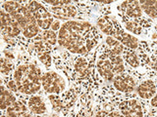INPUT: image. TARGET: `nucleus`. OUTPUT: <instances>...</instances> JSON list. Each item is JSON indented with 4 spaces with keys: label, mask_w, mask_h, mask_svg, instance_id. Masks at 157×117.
Masks as SVG:
<instances>
[{
    "label": "nucleus",
    "mask_w": 157,
    "mask_h": 117,
    "mask_svg": "<svg viewBox=\"0 0 157 117\" xmlns=\"http://www.w3.org/2000/svg\"><path fill=\"white\" fill-rule=\"evenodd\" d=\"M12 69V63L10 62V61L6 58H1V67H0V70H1L2 74L7 75L10 73Z\"/></svg>",
    "instance_id": "393cba45"
},
{
    "label": "nucleus",
    "mask_w": 157,
    "mask_h": 117,
    "mask_svg": "<svg viewBox=\"0 0 157 117\" xmlns=\"http://www.w3.org/2000/svg\"><path fill=\"white\" fill-rule=\"evenodd\" d=\"M140 9H144L147 16L152 19H156L157 17V9H156V1L155 0H142L139 1Z\"/></svg>",
    "instance_id": "a211bd4d"
},
{
    "label": "nucleus",
    "mask_w": 157,
    "mask_h": 117,
    "mask_svg": "<svg viewBox=\"0 0 157 117\" xmlns=\"http://www.w3.org/2000/svg\"><path fill=\"white\" fill-rule=\"evenodd\" d=\"M125 27L126 29L134 32L135 34H140L142 31V27L136 21H127Z\"/></svg>",
    "instance_id": "5701e85b"
},
{
    "label": "nucleus",
    "mask_w": 157,
    "mask_h": 117,
    "mask_svg": "<svg viewBox=\"0 0 157 117\" xmlns=\"http://www.w3.org/2000/svg\"><path fill=\"white\" fill-rule=\"evenodd\" d=\"M61 26H60V22L57 21V20H55V21H53L52 24H51V28L53 31H57L58 29H60Z\"/></svg>",
    "instance_id": "c85d7f7f"
},
{
    "label": "nucleus",
    "mask_w": 157,
    "mask_h": 117,
    "mask_svg": "<svg viewBox=\"0 0 157 117\" xmlns=\"http://www.w3.org/2000/svg\"><path fill=\"white\" fill-rule=\"evenodd\" d=\"M0 107L1 109H7L9 106H11L13 104L16 102V98L11 92L6 90L3 86L0 89Z\"/></svg>",
    "instance_id": "4468645a"
},
{
    "label": "nucleus",
    "mask_w": 157,
    "mask_h": 117,
    "mask_svg": "<svg viewBox=\"0 0 157 117\" xmlns=\"http://www.w3.org/2000/svg\"><path fill=\"white\" fill-rule=\"evenodd\" d=\"M82 32L80 28V22L69 21L59 29L58 43L61 47L68 49L72 53L86 55L88 52L86 40L82 38Z\"/></svg>",
    "instance_id": "f257e3e1"
},
{
    "label": "nucleus",
    "mask_w": 157,
    "mask_h": 117,
    "mask_svg": "<svg viewBox=\"0 0 157 117\" xmlns=\"http://www.w3.org/2000/svg\"><path fill=\"white\" fill-rule=\"evenodd\" d=\"M74 67H75V71L78 78L86 77L90 73V65H88L87 61L85 58H76L75 63H74Z\"/></svg>",
    "instance_id": "2eb2a0df"
},
{
    "label": "nucleus",
    "mask_w": 157,
    "mask_h": 117,
    "mask_svg": "<svg viewBox=\"0 0 157 117\" xmlns=\"http://www.w3.org/2000/svg\"><path fill=\"white\" fill-rule=\"evenodd\" d=\"M38 58L45 66L49 67L51 66V57L47 52H42V53L39 54Z\"/></svg>",
    "instance_id": "a878e982"
},
{
    "label": "nucleus",
    "mask_w": 157,
    "mask_h": 117,
    "mask_svg": "<svg viewBox=\"0 0 157 117\" xmlns=\"http://www.w3.org/2000/svg\"><path fill=\"white\" fill-rule=\"evenodd\" d=\"M106 43L109 47V57L120 56V54L123 53L124 47H123L122 43H120V41L117 40L115 37L108 36L106 38Z\"/></svg>",
    "instance_id": "f3484780"
},
{
    "label": "nucleus",
    "mask_w": 157,
    "mask_h": 117,
    "mask_svg": "<svg viewBox=\"0 0 157 117\" xmlns=\"http://www.w3.org/2000/svg\"><path fill=\"white\" fill-rule=\"evenodd\" d=\"M97 70L98 73L102 76L104 80L111 82L114 79V73L112 71V66L109 58H101V60L97 62Z\"/></svg>",
    "instance_id": "1a4fd4ad"
},
{
    "label": "nucleus",
    "mask_w": 157,
    "mask_h": 117,
    "mask_svg": "<svg viewBox=\"0 0 157 117\" xmlns=\"http://www.w3.org/2000/svg\"><path fill=\"white\" fill-rule=\"evenodd\" d=\"M121 9L129 18H140L141 9L139 1H124L121 4Z\"/></svg>",
    "instance_id": "9d476101"
},
{
    "label": "nucleus",
    "mask_w": 157,
    "mask_h": 117,
    "mask_svg": "<svg viewBox=\"0 0 157 117\" xmlns=\"http://www.w3.org/2000/svg\"><path fill=\"white\" fill-rule=\"evenodd\" d=\"M27 8L33 13L39 27H41L44 30H47L49 27H51V24L54 20L51 14L47 12V10L43 6L38 4L36 1H29Z\"/></svg>",
    "instance_id": "7ed1b4c3"
},
{
    "label": "nucleus",
    "mask_w": 157,
    "mask_h": 117,
    "mask_svg": "<svg viewBox=\"0 0 157 117\" xmlns=\"http://www.w3.org/2000/svg\"><path fill=\"white\" fill-rule=\"evenodd\" d=\"M4 55H5V58H8V60H13V58H15V56L10 51H4Z\"/></svg>",
    "instance_id": "c756f323"
},
{
    "label": "nucleus",
    "mask_w": 157,
    "mask_h": 117,
    "mask_svg": "<svg viewBox=\"0 0 157 117\" xmlns=\"http://www.w3.org/2000/svg\"><path fill=\"white\" fill-rule=\"evenodd\" d=\"M136 92L139 96L142 99H149L152 98L156 93V86L153 81L151 80H146L142 82L141 84L137 87Z\"/></svg>",
    "instance_id": "f8f14e48"
},
{
    "label": "nucleus",
    "mask_w": 157,
    "mask_h": 117,
    "mask_svg": "<svg viewBox=\"0 0 157 117\" xmlns=\"http://www.w3.org/2000/svg\"><path fill=\"white\" fill-rule=\"evenodd\" d=\"M7 87L9 88L10 90H12L13 92H17L18 91V87H17V84H16V82H15V80L9 81L8 84H7Z\"/></svg>",
    "instance_id": "bb28decb"
},
{
    "label": "nucleus",
    "mask_w": 157,
    "mask_h": 117,
    "mask_svg": "<svg viewBox=\"0 0 157 117\" xmlns=\"http://www.w3.org/2000/svg\"><path fill=\"white\" fill-rule=\"evenodd\" d=\"M99 3H103V4H111V3H113V1L112 0H107V1H104V0H103V1H99Z\"/></svg>",
    "instance_id": "2f4dec72"
},
{
    "label": "nucleus",
    "mask_w": 157,
    "mask_h": 117,
    "mask_svg": "<svg viewBox=\"0 0 157 117\" xmlns=\"http://www.w3.org/2000/svg\"><path fill=\"white\" fill-rule=\"evenodd\" d=\"M52 14L54 15V17L58 20H70L71 18H74L77 14V10L74 6L71 5H64V6L60 7H53L51 9Z\"/></svg>",
    "instance_id": "6e6552de"
},
{
    "label": "nucleus",
    "mask_w": 157,
    "mask_h": 117,
    "mask_svg": "<svg viewBox=\"0 0 157 117\" xmlns=\"http://www.w3.org/2000/svg\"><path fill=\"white\" fill-rule=\"evenodd\" d=\"M0 22H1V28L3 34H6L11 37H16L23 31L21 26L11 15L7 12L0 13Z\"/></svg>",
    "instance_id": "39448f33"
},
{
    "label": "nucleus",
    "mask_w": 157,
    "mask_h": 117,
    "mask_svg": "<svg viewBox=\"0 0 157 117\" xmlns=\"http://www.w3.org/2000/svg\"><path fill=\"white\" fill-rule=\"evenodd\" d=\"M121 109V113L124 116H142L144 115V110H142V105L136 100H130L123 101L119 105Z\"/></svg>",
    "instance_id": "0eeeda50"
},
{
    "label": "nucleus",
    "mask_w": 157,
    "mask_h": 117,
    "mask_svg": "<svg viewBox=\"0 0 157 117\" xmlns=\"http://www.w3.org/2000/svg\"><path fill=\"white\" fill-rule=\"evenodd\" d=\"M40 69L32 63H24L17 67L14 72V80L18 91L26 95H32L40 89Z\"/></svg>",
    "instance_id": "f03ea898"
},
{
    "label": "nucleus",
    "mask_w": 157,
    "mask_h": 117,
    "mask_svg": "<svg viewBox=\"0 0 157 117\" xmlns=\"http://www.w3.org/2000/svg\"><path fill=\"white\" fill-rule=\"evenodd\" d=\"M40 38L48 45H55L57 43V35L53 30H45L41 34Z\"/></svg>",
    "instance_id": "4be33fe9"
},
{
    "label": "nucleus",
    "mask_w": 157,
    "mask_h": 117,
    "mask_svg": "<svg viewBox=\"0 0 157 117\" xmlns=\"http://www.w3.org/2000/svg\"><path fill=\"white\" fill-rule=\"evenodd\" d=\"M151 105L153 107L157 106V97H152V100H151Z\"/></svg>",
    "instance_id": "7c9ffc66"
},
{
    "label": "nucleus",
    "mask_w": 157,
    "mask_h": 117,
    "mask_svg": "<svg viewBox=\"0 0 157 117\" xmlns=\"http://www.w3.org/2000/svg\"><path fill=\"white\" fill-rule=\"evenodd\" d=\"M123 53H124V57L126 58V62L129 63V65L132 67H137L140 66V61L137 58L136 53L134 52V50L132 49H128V50H123Z\"/></svg>",
    "instance_id": "412c9836"
},
{
    "label": "nucleus",
    "mask_w": 157,
    "mask_h": 117,
    "mask_svg": "<svg viewBox=\"0 0 157 117\" xmlns=\"http://www.w3.org/2000/svg\"><path fill=\"white\" fill-rule=\"evenodd\" d=\"M109 60L111 62L112 71L114 74H120V73L124 72L125 70L124 62H123V58L120 56L109 57Z\"/></svg>",
    "instance_id": "aec40b11"
},
{
    "label": "nucleus",
    "mask_w": 157,
    "mask_h": 117,
    "mask_svg": "<svg viewBox=\"0 0 157 117\" xmlns=\"http://www.w3.org/2000/svg\"><path fill=\"white\" fill-rule=\"evenodd\" d=\"M7 116L12 117H18V116H31L27 112V107L25 105L24 102L22 101H16L11 106H9L7 108Z\"/></svg>",
    "instance_id": "dca6fc26"
},
{
    "label": "nucleus",
    "mask_w": 157,
    "mask_h": 117,
    "mask_svg": "<svg viewBox=\"0 0 157 117\" xmlns=\"http://www.w3.org/2000/svg\"><path fill=\"white\" fill-rule=\"evenodd\" d=\"M152 38H153V39H156V33H155V32L153 33V35H152Z\"/></svg>",
    "instance_id": "473e14b6"
},
{
    "label": "nucleus",
    "mask_w": 157,
    "mask_h": 117,
    "mask_svg": "<svg viewBox=\"0 0 157 117\" xmlns=\"http://www.w3.org/2000/svg\"><path fill=\"white\" fill-rule=\"evenodd\" d=\"M42 86L47 93L59 94L65 89V81L56 72H46L41 76Z\"/></svg>",
    "instance_id": "20e7f679"
},
{
    "label": "nucleus",
    "mask_w": 157,
    "mask_h": 117,
    "mask_svg": "<svg viewBox=\"0 0 157 117\" xmlns=\"http://www.w3.org/2000/svg\"><path fill=\"white\" fill-rule=\"evenodd\" d=\"M49 101H50L51 105H52V107L53 109L59 112L63 110L64 108V104L63 101L59 99V97H56V96H49Z\"/></svg>",
    "instance_id": "b1692460"
},
{
    "label": "nucleus",
    "mask_w": 157,
    "mask_h": 117,
    "mask_svg": "<svg viewBox=\"0 0 157 117\" xmlns=\"http://www.w3.org/2000/svg\"><path fill=\"white\" fill-rule=\"evenodd\" d=\"M98 27H100L103 33L107 34V35H115L116 31L114 30V26H113V23L110 21L107 17H101L99 20L97 21Z\"/></svg>",
    "instance_id": "6ab92c4d"
},
{
    "label": "nucleus",
    "mask_w": 157,
    "mask_h": 117,
    "mask_svg": "<svg viewBox=\"0 0 157 117\" xmlns=\"http://www.w3.org/2000/svg\"><path fill=\"white\" fill-rule=\"evenodd\" d=\"M113 85H114L115 89L118 91L131 93L135 90L136 81L134 79V77H132L131 75L120 73L118 76L114 77V79H113Z\"/></svg>",
    "instance_id": "423d86ee"
},
{
    "label": "nucleus",
    "mask_w": 157,
    "mask_h": 117,
    "mask_svg": "<svg viewBox=\"0 0 157 117\" xmlns=\"http://www.w3.org/2000/svg\"><path fill=\"white\" fill-rule=\"evenodd\" d=\"M3 38L5 42H7L9 44H11V45H16V42H15V40L13 39V37L9 36V35H6V34H3Z\"/></svg>",
    "instance_id": "cd10ccee"
},
{
    "label": "nucleus",
    "mask_w": 157,
    "mask_h": 117,
    "mask_svg": "<svg viewBox=\"0 0 157 117\" xmlns=\"http://www.w3.org/2000/svg\"><path fill=\"white\" fill-rule=\"evenodd\" d=\"M29 108L34 114H43L45 113L47 108L45 105V102L40 97H32L29 100Z\"/></svg>",
    "instance_id": "ddd939ff"
},
{
    "label": "nucleus",
    "mask_w": 157,
    "mask_h": 117,
    "mask_svg": "<svg viewBox=\"0 0 157 117\" xmlns=\"http://www.w3.org/2000/svg\"><path fill=\"white\" fill-rule=\"evenodd\" d=\"M114 36L122 43V45H125L129 49H132V50L136 49L137 45H139V44H137V39L135 36L131 35V34L126 33L123 29L117 30Z\"/></svg>",
    "instance_id": "9b49d317"
}]
</instances>
